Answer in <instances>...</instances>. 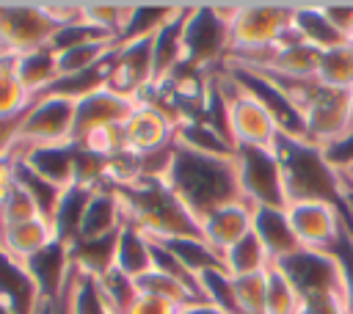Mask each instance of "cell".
<instances>
[{"instance_id":"6da1fadb","label":"cell","mask_w":353,"mask_h":314,"mask_svg":"<svg viewBox=\"0 0 353 314\" xmlns=\"http://www.w3.org/2000/svg\"><path fill=\"white\" fill-rule=\"evenodd\" d=\"M165 182L199 223L218 207L243 201L237 171H234V157L201 154V151L174 143Z\"/></svg>"},{"instance_id":"7a4b0ae2","label":"cell","mask_w":353,"mask_h":314,"mask_svg":"<svg viewBox=\"0 0 353 314\" xmlns=\"http://www.w3.org/2000/svg\"><path fill=\"white\" fill-rule=\"evenodd\" d=\"M124 223L143 231L149 240L201 237V223L188 212L165 179H132L113 185Z\"/></svg>"},{"instance_id":"3957f363","label":"cell","mask_w":353,"mask_h":314,"mask_svg":"<svg viewBox=\"0 0 353 314\" xmlns=\"http://www.w3.org/2000/svg\"><path fill=\"white\" fill-rule=\"evenodd\" d=\"M273 151H276V160L281 168L287 204L320 201V204L342 207V201H345L342 176H339V168L331 165L323 146H317L306 138H292V135L281 132L276 138Z\"/></svg>"},{"instance_id":"277c9868","label":"cell","mask_w":353,"mask_h":314,"mask_svg":"<svg viewBox=\"0 0 353 314\" xmlns=\"http://www.w3.org/2000/svg\"><path fill=\"white\" fill-rule=\"evenodd\" d=\"M237 6V3H234ZM234 6H190L182 30V66L212 74L232 50V17Z\"/></svg>"},{"instance_id":"5b68a950","label":"cell","mask_w":353,"mask_h":314,"mask_svg":"<svg viewBox=\"0 0 353 314\" xmlns=\"http://www.w3.org/2000/svg\"><path fill=\"white\" fill-rule=\"evenodd\" d=\"M292 3H237L229 58H254L279 44L292 28Z\"/></svg>"},{"instance_id":"8992f818","label":"cell","mask_w":353,"mask_h":314,"mask_svg":"<svg viewBox=\"0 0 353 314\" xmlns=\"http://www.w3.org/2000/svg\"><path fill=\"white\" fill-rule=\"evenodd\" d=\"M212 80L218 85V91L226 99L229 107V132L234 146H256V149H273L276 138L281 135L276 118L265 110L262 102H256L248 91H243L226 69H215Z\"/></svg>"},{"instance_id":"52a82bcc","label":"cell","mask_w":353,"mask_h":314,"mask_svg":"<svg viewBox=\"0 0 353 314\" xmlns=\"http://www.w3.org/2000/svg\"><path fill=\"white\" fill-rule=\"evenodd\" d=\"M234 171L240 196L245 204L256 207H276L287 209L281 168L273 149H256V146H234Z\"/></svg>"},{"instance_id":"ba28073f","label":"cell","mask_w":353,"mask_h":314,"mask_svg":"<svg viewBox=\"0 0 353 314\" xmlns=\"http://www.w3.org/2000/svg\"><path fill=\"white\" fill-rule=\"evenodd\" d=\"M72 127H74V102L63 99V96H44V99H33L17 146L11 151V157L39 149V146H61V143H72Z\"/></svg>"},{"instance_id":"9c48e42d","label":"cell","mask_w":353,"mask_h":314,"mask_svg":"<svg viewBox=\"0 0 353 314\" xmlns=\"http://www.w3.org/2000/svg\"><path fill=\"white\" fill-rule=\"evenodd\" d=\"M58 25L44 3H0V47L11 55H25L50 47Z\"/></svg>"},{"instance_id":"30bf717a","label":"cell","mask_w":353,"mask_h":314,"mask_svg":"<svg viewBox=\"0 0 353 314\" xmlns=\"http://www.w3.org/2000/svg\"><path fill=\"white\" fill-rule=\"evenodd\" d=\"M353 124V96L342 88L317 85L312 99L303 107V129L306 140L328 149L350 132Z\"/></svg>"},{"instance_id":"8fae6325","label":"cell","mask_w":353,"mask_h":314,"mask_svg":"<svg viewBox=\"0 0 353 314\" xmlns=\"http://www.w3.org/2000/svg\"><path fill=\"white\" fill-rule=\"evenodd\" d=\"M108 91L141 102L152 88V36L135 41H119L116 52L110 55L108 72Z\"/></svg>"},{"instance_id":"7c38bea8","label":"cell","mask_w":353,"mask_h":314,"mask_svg":"<svg viewBox=\"0 0 353 314\" xmlns=\"http://www.w3.org/2000/svg\"><path fill=\"white\" fill-rule=\"evenodd\" d=\"M273 267L281 270V275L292 284L298 297L325 295V292L342 295V267H339L334 253L301 248L298 253H292V256H287L281 262H273Z\"/></svg>"},{"instance_id":"4fadbf2b","label":"cell","mask_w":353,"mask_h":314,"mask_svg":"<svg viewBox=\"0 0 353 314\" xmlns=\"http://www.w3.org/2000/svg\"><path fill=\"white\" fill-rule=\"evenodd\" d=\"M287 218L301 248L306 251L331 253L345 231L342 207H334V204H320V201L287 204Z\"/></svg>"},{"instance_id":"5bb4252c","label":"cell","mask_w":353,"mask_h":314,"mask_svg":"<svg viewBox=\"0 0 353 314\" xmlns=\"http://www.w3.org/2000/svg\"><path fill=\"white\" fill-rule=\"evenodd\" d=\"M138 102H130L108 88H99L83 99L74 102V127H72V143L85 140L91 132L113 127V124H124L130 118V113L135 110Z\"/></svg>"},{"instance_id":"9a60e30c","label":"cell","mask_w":353,"mask_h":314,"mask_svg":"<svg viewBox=\"0 0 353 314\" xmlns=\"http://www.w3.org/2000/svg\"><path fill=\"white\" fill-rule=\"evenodd\" d=\"M176 124L154 105L138 102L130 118L124 121V140L130 154H149L174 143Z\"/></svg>"},{"instance_id":"2e32d148","label":"cell","mask_w":353,"mask_h":314,"mask_svg":"<svg viewBox=\"0 0 353 314\" xmlns=\"http://www.w3.org/2000/svg\"><path fill=\"white\" fill-rule=\"evenodd\" d=\"M41 303L44 300L25 262L14 259L0 245V306L8 314H39Z\"/></svg>"},{"instance_id":"e0dca14e","label":"cell","mask_w":353,"mask_h":314,"mask_svg":"<svg viewBox=\"0 0 353 314\" xmlns=\"http://www.w3.org/2000/svg\"><path fill=\"white\" fill-rule=\"evenodd\" d=\"M251 229H254V207L245 201H232L218 207L201 220V240L223 259V253L245 234H251Z\"/></svg>"},{"instance_id":"ac0fdd59","label":"cell","mask_w":353,"mask_h":314,"mask_svg":"<svg viewBox=\"0 0 353 314\" xmlns=\"http://www.w3.org/2000/svg\"><path fill=\"white\" fill-rule=\"evenodd\" d=\"M25 267L30 270L44 303H58L63 297L69 275H72V256L63 242L52 240L47 248H41L36 256H30L25 262Z\"/></svg>"},{"instance_id":"d6986e66","label":"cell","mask_w":353,"mask_h":314,"mask_svg":"<svg viewBox=\"0 0 353 314\" xmlns=\"http://www.w3.org/2000/svg\"><path fill=\"white\" fill-rule=\"evenodd\" d=\"M188 11L190 6H179V11L152 36V88L165 83L182 66V30Z\"/></svg>"},{"instance_id":"ffe728a7","label":"cell","mask_w":353,"mask_h":314,"mask_svg":"<svg viewBox=\"0 0 353 314\" xmlns=\"http://www.w3.org/2000/svg\"><path fill=\"white\" fill-rule=\"evenodd\" d=\"M124 226V212L119 204V196L113 190V185H102L97 190H91V198L85 204V215L80 223V240H102V237H113L119 234V229Z\"/></svg>"},{"instance_id":"44dd1931","label":"cell","mask_w":353,"mask_h":314,"mask_svg":"<svg viewBox=\"0 0 353 314\" xmlns=\"http://www.w3.org/2000/svg\"><path fill=\"white\" fill-rule=\"evenodd\" d=\"M39 174L41 179L58 185L61 190H69L74 185V143H61V146H39L30 151H22L11 157Z\"/></svg>"},{"instance_id":"7402d4cb","label":"cell","mask_w":353,"mask_h":314,"mask_svg":"<svg viewBox=\"0 0 353 314\" xmlns=\"http://www.w3.org/2000/svg\"><path fill=\"white\" fill-rule=\"evenodd\" d=\"M254 234L259 237V242L265 245L270 262H281L292 253L301 251V242L290 226L287 209H276V207H256L254 209Z\"/></svg>"},{"instance_id":"603a6c76","label":"cell","mask_w":353,"mask_h":314,"mask_svg":"<svg viewBox=\"0 0 353 314\" xmlns=\"http://www.w3.org/2000/svg\"><path fill=\"white\" fill-rule=\"evenodd\" d=\"M55 240V229L47 218H30L22 223L0 226V245L19 262H28Z\"/></svg>"},{"instance_id":"cb8c5ba5","label":"cell","mask_w":353,"mask_h":314,"mask_svg":"<svg viewBox=\"0 0 353 314\" xmlns=\"http://www.w3.org/2000/svg\"><path fill=\"white\" fill-rule=\"evenodd\" d=\"M113 270H119L127 278H141L143 273L154 270L152 259V240L138 231L135 226H121L116 234V256H113Z\"/></svg>"},{"instance_id":"d4e9b609","label":"cell","mask_w":353,"mask_h":314,"mask_svg":"<svg viewBox=\"0 0 353 314\" xmlns=\"http://www.w3.org/2000/svg\"><path fill=\"white\" fill-rule=\"evenodd\" d=\"M292 25H295V30L301 33V39H303L309 47L320 50V52H325V50L339 47V44L347 41V39L331 25V19L325 17V11H323L320 3H301V6H295V8H292Z\"/></svg>"},{"instance_id":"484cf974","label":"cell","mask_w":353,"mask_h":314,"mask_svg":"<svg viewBox=\"0 0 353 314\" xmlns=\"http://www.w3.org/2000/svg\"><path fill=\"white\" fill-rule=\"evenodd\" d=\"M174 143L201 151V154H215V157H234V143L229 138H223L212 124H207L204 118H190L176 124L174 132Z\"/></svg>"},{"instance_id":"4316f807","label":"cell","mask_w":353,"mask_h":314,"mask_svg":"<svg viewBox=\"0 0 353 314\" xmlns=\"http://www.w3.org/2000/svg\"><path fill=\"white\" fill-rule=\"evenodd\" d=\"M91 198V190L88 187H77L72 185L58 209H55V218H52V229H55V240L63 242L66 248H72L80 237V223H83V215H85V204Z\"/></svg>"},{"instance_id":"83f0119b","label":"cell","mask_w":353,"mask_h":314,"mask_svg":"<svg viewBox=\"0 0 353 314\" xmlns=\"http://www.w3.org/2000/svg\"><path fill=\"white\" fill-rule=\"evenodd\" d=\"M63 314H113L110 306L105 303L97 278L83 275L72 267L66 292H63Z\"/></svg>"},{"instance_id":"f1b7e54d","label":"cell","mask_w":353,"mask_h":314,"mask_svg":"<svg viewBox=\"0 0 353 314\" xmlns=\"http://www.w3.org/2000/svg\"><path fill=\"white\" fill-rule=\"evenodd\" d=\"M17 74H19L22 85H25V88L33 94V99H36L50 83L58 80L55 52H52L50 47H41V50L17 55Z\"/></svg>"},{"instance_id":"f546056e","label":"cell","mask_w":353,"mask_h":314,"mask_svg":"<svg viewBox=\"0 0 353 314\" xmlns=\"http://www.w3.org/2000/svg\"><path fill=\"white\" fill-rule=\"evenodd\" d=\"M314 80L320 85H328V88L350 91L353 88V41H345L339 47L320 52Z\"/></svg>"},{"instance_id":"4dcf8cb0","label":"cell","mask_w":353,"mask_h":314,"mask_svg":"<svg viewBox=\"0 0 353 314\" xmlns=\"http://www.w3.org/2000/svg\"><path fill=\"white\" fill-rule=\"evenodd\" d=\"M163 242L196 278L207 270H226L221 253H215L201 237H176V240H157Z\"/></svg>"},{"instance_id":"1f68e13d","label":"cell","mask_w":353,"mask_h":314,"mask_svg":"<svg viewBox=\"0 0 353 314\" xmlns=\"http://www.w3.org/2000/svg\"><path fill=\"white\" fill-rule=\"evenodd\" d=\"M270 256L265 251V245L259 242V237L254 234H245L240 242H234L226 253H223V267L229 275H251V273H265L270 270Z\"/></svg>"},{"instance_id":"d6a6232c","label":"cell","mask_w":353,"mask_h":314,"mask_svg":"<svg viewBox=\"0 0 353 314\" xmlns=\"http://www.w3.org/2000/svg\"><path fill=\"white\" fill-rule=\"evenodd\" d=\"M30 105H33V94L22 85L17 74V55L3 52L0 55V116L25 113Z\"/></svg>"},{"instance_id":"836d02e7","label":"cell","mask_w":353,"mask_h":314,"mask_svg":"<svg viewBox=\"0 0 353 314\" xmlns=\"http://www.w3.org/2000/svg\"><path fill=\"white\" fill-rule=\"evenodd\" d=\"M14 163H17V160H14ZM14 174H17V185L30 196V201H33V204H36V209H39V215H41V218H47V220L52 223L55 209H58V204H61V198H63V193H66V190H61L58 185H52V182L41 179L39 174H33L30 168H25L22 163H17Z\"/></svg>"},{"instance_id":"e575fe53","label":"cell","mask_w":353,"mask_h":314,"mask_svg":"<svg viewBox=\"0 0 353 314\" xmlns=\"http://www.w3.org/2000/svg\"><path fill=\"white\" fill-rule=\"evenodd\" d=\"M132 17V3H83V19L110 39H121Z\"/></svg>"},{"instance_id":"d590c367","label":"cell","mask_w":353,"mask_h":314,"mask_svg":"<svg viewBox=\"0 0 353 314\" xmlns=\"http://www.w3.org/2000/svg\"><path fill=\"white\" fill-rule=\"evenodd\" d=\"M179 11V6H163V3H132V17L130 25L124 30V36L119 41H135V39H146L154 36L174 14Z\"/></svg>"},{"instance_id":"8d00e7d4","label":"cell","mask_w":353,"mask_h":314,"mask_svg":"<svg viewBox=\"0 0 353 314\" xmlns=\"http://www.w3.org/2000/svg\"><path fill=\"white\" fill-rule=\"evenodd\" d=\"M97 284H99V292H102V297H105V303L110 306L113 314H127L130 306H132L135 297H138L135 281L127 278V275H121L119 270L105 273L102 278H97Z\"/></svg>"},{"instance_id":"74e56055","label":"cell","mask_w":353,"mask_h":314,"mask_svg":"<svg viewBox=\"0 0 353 314\" xmlns=\"http://www.w3.org/2000/svg\"><path fill=\"white\" fill-rule=\"evenodd\" d=\"M265 314H298V292L281 275L279 267L270 264L268 270V295H265Z\"/></svg>"},{"instance_id":"f35d334b","label":"cell","mask_w":353,"mask_h":314,"mask_svg":"<svg viewBox=\"0 0 353 314\" xmlns=\"http://www.w3.org/2000/svg\"><path fill=\"white\" fill-rule=\"evenodd\" d=\"M331 253L336 256V262L342 267V295H345L347 314H353V231L347 226H345V231H342V237Z\"/></svg>"},{"instance_id":"ab89813d","label":"cell","mask_w":353,"mask_h":314,"mask_svg":"<svg viewBox=\"0 0 353 314\" xmlns=\"http://www.w3.org/2000/svg\"><path fill=\"white\" fill-rule=\"evenodd\" d=\"M30 218H41L36 204L30 201V196L14 185L11 196L6 198V204L0 207V226H11V223H22V220H30Z\"/></svg>"},{"instance_id":"60d3db41","label":"cell","mask_w":353,"mask_h":314,"mask_svg":"<svg viewBox=\"0 0 353 314\" xmlns=\"http://www.w3.org/2000/svg\"><path fill=\"white\" fill-rule=\"evenodd\" d=\"M298 314H347L345 297L325 292V295H306L298 297Z\"/></svg>"},{"instance_id":"b9f144b4","label":"cell","mask_w":353,"mask_h":314,"mask_svg":"<svg viewBox=\"0 0 353 314\" xmlns=\"http://www.w3.org/2000/svg\"><path fill=\"white\" fill-rule=\"evenodd\" d=\"M325 17L331 19V25L347 39L353 41V3H320Z\"/></svg>"},{"instance_id":"7bdbcfd3","label":"cell","mask_w":353,"mask_h":314,"mask_svg":"<svg viewBox=\"0 0 353 314\" xmlns=\"http://www.w3.org/2000/svg\"><path fill=\"white\" fill-rule=\"evenodd\" d=\"M28 110H30V107H28ZM28 110H25V113H17V116H0V160H3V157H11Z\"/></svg>"},{"instance_id":"ee69618b","label":"cell","mask_w":353,"mask_h":314,"mask_svg":"<svg viewBox=\"0 0 353 314\" xmlns=\"http://www.w3.org/2000/svg\"><path fill=\"white\" fill-rule=\"evenodd\" d=\"M127 314H182V308L174 306V303H168V300H163V297L138 292V297H135V303L130 306Z\"/></svg>"},{"instance_id":"f6af8a7d","label":"cell","mask_w":353,"mask_h":314,"mask_svg":"<svg viewBox=\"0 0 353 314\" xmlns=\"http://www.w3.org/2000/svg\"><path fill=\"white\" fill-rule=\"evenodd\" d=\"M14 168H17V163H14L11 157H3V160H0V207L6 204V198L11 196V190H14V185H17Z\"/></svg>"},{"instance_id":"bcb514c9","label":"cell","mask_w":353,"mask_h":314,"mask_svg":"<svg viewBox=\"0 0 353 314\" xmlns=\"http://www.w3.org/2000/svg\"><path fill=\"white\" fill-rule=\"evenodd\" d=\"M182 314H221L218 308H212L210 303H201V306H193V308H185Z\"/></svg>"},{"instance_id":"7dc6e473","label":"cell","mask_w":353,"mask_h":314,"mask_svg":"<svg viewBox=\"0 0 353 314\" xmlns=\"http://www.w3.org/2000/svg\"><path fill=\"white\" fill-rule=\"evenodd\" d=\"M339 174H342V179H345V182H347V185L353 187V163L342 165V168H339Z\"/></svg>"}]
</instances>
